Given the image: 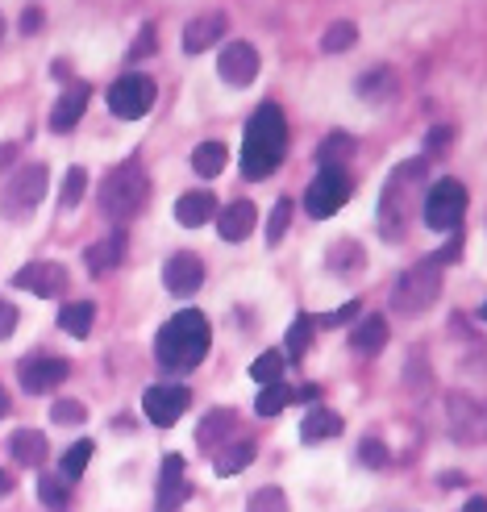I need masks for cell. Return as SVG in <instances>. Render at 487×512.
<instances>
[{"instance_id":"41","label":"cell","mask_w":487,"mask_h":512,"mask_svg":"<svg viewBox=\"0 0 487 512\" xmlns=\"http://www.w3.org/2000/svg\"><path fill=\"white\" fill-rule=\"evenodd\" d=\"M84 188H88V171L84 167H71L67 179H63V209H75L84 200Z\"/></svg>"},{"instance_id":"27","label":"cell","mask_w":487,"mask_h":512,"mask_svg":"<svg viewBox=\"0 0 487 512\" xmlns=\"http://www.w3.org/2000/svg\"><path fill=\"white\" fill-rule=\"evenodd\" d=\"M92 321H96V309H92V300H71L59 309V329L71 338H88L92 334Z\"/></svg>"},{"instance_id":"10","label":"cell","mask_w":487,"mask_h":512,"mask_svg":"<svg viewBox=\"0 0 487 512\" xmlns=\"http://www.w3.org/2000/svg\"><path fill=\"white\" fill-rule=\"evenodd\" d=\"M446 421H450L454 442H463V446L487 442V408L479 400H471L467 392H450L446 396Z\"/></svg>"},{"instance_id":"42","label":"cell","mask_w":487,"mask_h":512,"mask_svg":"<svg viewBox=\"0 0 487 512\" xmlns=\"http://www.w3.org/2000/svg\"><path fill=\"white\" fill-rule=\"evenodd\" d=\"M358 463L371 467V471L388 467V446H383L379 438H363V442H358Z\"/></svg>"},{"instance_id":"31","label":"cell","mask_w":487,"mask_h":512,"mask_svg":"<svg viewBox=\"0 0 487 512\" xmlns=\"http://www.w3.org/2000/svg\"><path fill=\"white\" fill-rule=\"evenodd\" d=\"M350 155H354V138H350V134H329V138L317 146V163H321V167H346Z\"/></svg>"},{"instance_id":"12","label":"cell","mask_w":487,"mask_h":512,"mask_svg":"<svg viewBox=\"0 0 487 512\" xmlns=\"http://www.w3.org/2000/svg\"><path fill=\"white\" fill-rule=\"evenodd\" d=\"M71 375V363L67 358H55V354H38V358H25V363L17 367V379L21 388L30 396H42V392H55L59 383Z\"/></svg>"},{"instance_id":"4","label":"cell","mask_w":487,"mask_h":512,"mask_svg":"<svg viewBox=\"0 0 487 512\" xmlns=\"http://www.w3.org/2000/svg\"><path fill=\"white\" fill-rule=\"evenodd\" d=\"M146 200H150V179L134 159L113 167L105 179H100V213H105L113 225L134 221L146 209Z\"/></svg>"},{"instance_id":"9","label":"cell","mask_w":487,"mask_h":512,"mask_svg":"<svg viewBox=\"0 0 487 512\" xmlns=\"http://www.w3.org/2000/svg\"><path fill=\"white\" fill-rule=\"evenodd\" d=\"M346 196H350V179H346V171H342V167H321V171L313 175L309 192H304V209H309V217L325 221V217H333V213L342 209Z\"/></svg>"},{"instance_id":"22","label":"cell","mask_w":487,"mask_h":512,"mask_svg":"<svg viewBox=\"0 0 487 512\" xmlns=\"http://www.w3.org/2000/svg\"><path fill=\"white\" fill-rule=\"evenodd\" d=\"M217 217V196L213 192H184L175 200V221L188 225V229H200L204 221Z\"/></svg>"},{"instance_id":"21","label":"cell","mask_w":487,"mask_h":512,"mask_svg":"<svg viewBox=\"0 0 487 512\" xmlns=\"http://www.w3.org/2000/svg\"><path fill=\"white\" fill-rule=\"evenodd\" d=\"M9 454H13L17 467H42L46 454H50V442H46V433H38V429H17L9 438Z\"/></svg>"},{"instance_id":"51","label":"cell","mask_w":487,"mask_h":512,"mask_svg":"<svg viewBox=\"0 0 487 512\" xmlns=\"http://www.w3.org/2000/svg\"><path fill=\"white\" fill-rule=\"evenodd\" d=\"M9 408H13V404H9V392H5V388H0V421H5V417H9Z\"/></svg>"},{"instance_id":"23","label":"cell","mask_w":487,"mask_h":512,"mask_svg":"<svg viewBox=\"0 0 487 512\" xmlns=\"http://www.w3.org/2000/svg\"><path fill=\"white\" fill-rule=\"evenodd\" d=\"M225 34V17L221 13H204L196 21H188V30H184V50L188 55H204L213 42H221Z\"/></svg>"},{"instance_id":"52","label":"cell","mask_w":487,"mask_h":512,"mask_svg":"<svg viewBox=\"0 0 487 512\" xmlns=\"http://www.w3.org/2000/svg\"><path fill=\"white\" fill-rule=\"evenodd\" d=\"M463 512H487V500H471Z\"/></svg>"},{"instance_id":"45","label":"cell","mask_w":487,"mask_h":512,"mask_svg":"<svg viewBox=\"0 0 487 512\" xmlns=\"http://www.w3.org/2000/svg\"><path fill=\"white\" fill-rule=\"evenodd\" d=\"M150 50H155V25H142V38L134 42L130 59H142V55H150Z\"/></svg>"},{"instance_id":"13","label":"cell","mask_w":487,"mask_h":512,"mask_svg":"<svg viewBox=\"0 0 487 512\" xmlns=\"http://www.w3.org/2000/svg\"><path fill=\"white\" fill-rule=\"evenodd\" d=\"M13 288L21 292H34L42 300H55L67 292V267L63 263H25L17 275H13Z\"/></svg>"},{"instance_id":"8","label":"cell","mask_w":487,"mask_h":512,"mask_svg":"<svg viewBox=\"0 0 487 512\" xmlns=\"http://www.w3.org/2000/svg\"><path fill=\"white\" fill-rule=\"evenodd\" d=\"M155 96H159L155 80L142 75V71H130L109 88V113L121 117V121H138V117H146L150 109H155Z\"/></svg>"},{"instance_id":"15","label":"cell","mask_w":487,"mask_h":512,"mask_svg":"<svg viewBox=\"0 0 487 512\" xmlns=\"http://www.w3.org/2000/svg\"><path fill=\"white\" fill-rule=\"evenodd\" d=\"M192 496V483L184 475V454H167L163 458V471H159V504L155 512H179V504H184Z\"/></svg>"},{"instance_id":"37","label":"cell","mask_w":487,"mask_h":512,"mask_svg":"<svg viewBox=\"0 0 487 512\" xmlns=\"http://www.w3.org/2000/svg\"><path fill=\"white\" fill-rule=\"evenodd\" d=\"M288 225H292V200L279 196L275 209H271V217H267V246H279V238L288 234Z\"/></svg>"},{"instance_id":"1","label":"cell","mask_w":487,"mask_h":512,"mask_svg":"<svg viewBox=\"0 0 487 512\" xmlns=\"http://www.w3.org/2000/svg\"><path fill=\"white\" fill-rule=\"evenodd\" d=\"M213 346V329H209V317L196 313V309H184L175 313L155 338V358L163 371H196L204 363V354Z\"/></svg>"},{"instance_id":"50","label":"cell","mask_w":487,"mask_h":512,"mask_svg":"<svg viewBox=\"0 0 487 512\" xmlns=\"http://www.w3.org/2000/svg\"><path fill=\"white\" fill-rule=\"evenodd\" d=\"M9 492H13V475L0 471V496H9Z\"/></svg>"},{"instance_id":"5","label":"cell","mask_w":487,"mask_h":512,"mask_svg":"<svg viewBox=\"0 0 487 512\" xmlns=\"http://www.w3.org/2000/svg\"><path fill=\"white\" fill-rule=\"evenodd\" d=\"M442 296V263L438 259H421L417 267H408L396 288H392V309L404 317H421L429 313Z\"/></svg>"},{"instance_id":"18","label":"cell","mask_w":487,"mask_h":512,"mask_svg":"<svg viewBox=\"0 0 487 512\" xmlns=\"http://www.w3.org/2000/svg\"><path fill=\"white\" fill-rule=\"evenodd\" d=\"M254 221H259V209H254L250 200H234L217 213V234L225 242H246L254 234Z\"/></svg>"},{"instance_id":"3","label":"cell","mask_w":487,"mask_h":512,"mask_svg":"<svg viewBox=\"0 0 487 512\" xmlns=\"http://www.w3.org/2000/svg\"><path fill=\"white\" fill-rule=\"evenodd\" d=\"M429 175V159H408L400 163L379 196V234L388 242H400L408 234V221H413V196Z\"/></svg>"},{"instance_id":"2","label":"cell","mask_w":487,"mask_h":512,"mask_svg":"<svg viewBox=\"0 0 487 512\" xmlns=\"http://www.w3.org/2000/svg\"><path fill=\"white\" fill-rule=\"evenodd\" d=\"M288 155V121L279 105H259L254 117L246 121L242 138V175L246 179H267Z\"/></svg>"},{"instance_id":"6","label":"cell","mask_w":487,"mask_h":512,"mask_svg":"<svg viewBox=\"0 0 487 512\" xmlns=\"http://www.w3.org/2000/svg\"><path fill=\"white\" fill-rule=\"evenodd\" d=\"M46 184H50L46 163H25V167H17L9 184L0 188V217H5V221L34 217L38 204L46 200Z\"/></svg>"},{"instance_id":"40","label":"cell","mask_w":487,"mask_h":512,"mask_svg":"<svg viewBox=\"0 0 487 512\" xmlns=\"http://www.w3.org/2000/svg\"><path fill=\"white\" fill-rule=\"evenodd\" d=\"M50 421H55V425H84L88 408L80 400H55V404H50Z\"/></svg>"},{"instance_id":"16","label":"cell","mask_w":487,"mask_h":512,"mask_svg":"<svg viewBox=\"0 0 487 512\" xmlns=\"http://www.w3.org/2000/svg\"><path fill=\"white\" fill-rule=\"evenodd\" d=\"M163 284H167L171 296H192V292H200V284H204V263H200V254H192V250L171 254L167 267H163Z\"/></svg>"},{"instance_id":"47","label":"cell","mask_w":487,"mask_h":512,"mask_svg":"<svg viewBox=\"0 0 487 512\" xmlns=\"http://www.w3.org/2000/svg\"><path fill=\"white\" fill-rule=\"evenodd\" d=\"M34 30H42V9H25L21 13V34H34Z\"/></svg>"},{"instance_id":"33","label":"cell","mask_w":487,"mask_h":512,"mask_svg":"<svg viewBox=\"0 0 487 512\" xmlns=\"http://www.w3.org/2000/svg\"><path fill=\"white\" fill-rule=\"evenodd\" d=\"M313 329H317V321H313V317H304V313H300V317L292 321V329H288V350H284V354L292 358V363H300V358H304V354H309V342H313Z\"/></svg>"},{"instance_id":"30","label":"cell","mask_w":487,"mask_h":512,"mask_svg":"<svg viewBox=\"0 0 487 512\" xmlns=\"http://www.w3.org/2000/svg\"><path fill=\"white\" fill-rule=\"evenodd\" d=\"M288 404H292V388L284 379H275V383H263L259 400H254V413H259V417H279Z\"/></svg>"},{"instance_id":"25","label":"cell","mask_w":487,"mask_h":512,"mask_svg":"<svg viewBox=\"0 0 487 512\" xmlns=\"http://www.w3.org/2000/svg\"><path fill=\"white\" fill-rule=\"evenodd\" d=\"M350 346H354L358 354H379L383 346H388V321H383L379 313L363 317V321L354 325V334H350Z\"/></svg>"},{"instance_id":"28","label":"cell","mask_w":487,"mask_h":512,"mask_svg":"<svg viewBox=\"0 0 487 512\" xmlns=\"http://www.w3.org/2000/svg\"><path fill=\"white\" fill-rule=\"evenodd\" d=\"M250 463H254V442H250V438H238V442H229V446L217 450V475H221V479L246 471Z\"/></svg>"},{"instance_id":"35","label":"cell","mask_w":487,"mask_h":512,"mask_svg":"<svg viewBox=\"0 0 487 512\" xmlns=\"http://www.w3.org/2000/svg\"><path fill=\"white\" fill-rule=\"evenodd\" d=\"M38 500H42L50 512H63L67 500H71L67 479H63V475H42V479H38Z\"/></svg>"},{"instance_id":"43","label":"cell","mask_w":487,"mask_h":512,"mask_svg":"<svg viewBox=\"0 0 487 512\" xmlns=\"http://www.w3.org/2000/svg\"><path fill=\"white\" fill-rule=\"evenodd\" d=\"M450 142H454V134L446 130V125H433L429 138H425V150L429 155H442V150H450Z\"/></svg>"},{"instance_id":"17","label":"cell","mask_w":487,"mask_h":512,"mask_svg":"<svg viewBox=\"0 0 487 512\" xmlns=\"http://www.w3.org/2000/svg\"><path fill=\"white\" fill-rule=\"evenodd\" d=\"M238 433V413L234 408H213V413H204L200 425H196V446L204 454H217L225 442H234Z\"/></svg>"},{"instance_id":"38","label":"cell","mask_w":487,"mask_h":512,"mask_svg":"<svg viewBox=\"0 0 487 512\" xmlns=\"http://www.w3.org/2000/svg\"><path fill=\"white\" fill-rule=\"evenodd\" d=\"M88 463H92V442L84 438V442H75V446L63 454V479H67V483H71V479H80Z\"/></svg>"},{"instance_id":"46","label":"cell","mask_w":487,"mask_h":512,"mask_svg":"<svg viewBox=\"0 0 487 512\" xmlns=\"http://www.w3.org/2000/svg\"><path fill=\"white\" fill-rule=\"evenodd\" d=\"M354 313H358V300H346V304H342V309H338V313H329V317H321L317 325H346V321H350Z\"/></svg>"},{"instance_id":"29","label":"cell","mask_w":487,"mask_h":512,"mask_svg":"<svg viewBox=\"0 0 487 512\" xmlns=\"http://www.w3.org/2000/svg\"><path fill=\"white\" fill-rule=\"evenodd\" d=\"M225 163H229V150L221 142H200L192 150V171L204 175V179H217L225 171Z\"/></svg>"},{"instance_id":"48","label":"cell","mask_w":487,"mask_h":512,"mask_svg":"<svg viewBox=\"0 0 487 512\" xmlns=\"http://www.w3.org/2000/svg\"><path fill=\"white\" fill-rule=\"evenodd\" d=\"M321 396V388H313V383H309V388H300V392H292V400H304V404H313Z\"/></svg>"},{"instance_id":"54","label":"cell","mask_w":487,"mask_h":512,"mask_svg":"<svg viewBox=\"0 0 487 512\" xmlns=\"http://www.w3.org/2000/svg\"><path fill=\"white\" fill-rule=\"evenodd\" d=\"M0 38H5V17H0Z\"/></svg>"},{"instance_id":"39","label":"cell","mask_w":487,"mask_h":512,"mask_svg":"<svg viewBox=\"0 0 487 512\" xmlns=\"http://www.w3.org/2000/svg\"><path fill=\"white\" fill-rule=\"evenodd\" d=\"M246 512H288V496H284V488H259L250 496Z\"/></svg>"},{"instance_id":"24","label":"cell","mask_w":487,"mask_h":512,"mask_svg":"<svg viewBox=\"0 0 487 512\" xmlns=\"http://www.w3.org/2000/svg\"><path fill=\"white\" fill-rule=\"evenodd\" d=\"M325 267H329L333 275H358V271L367 267V250L358 246L354 238H342V242H333V246H329Z\"/></svg>"},{"instance_id":"34","label":"cell","mask_w":487,"mask_h":512,"mask_svg":"<svg viewBox=\"0 0 487 512\" xmlns=\"http://www.w3.org/2000/svg\"><path fill=\"white\" fill-rule=\"evenodd\" d=\"M354 42H358V25L354 21H333L325 30V38H321V50L325 55H342V50H350Z\"/></svg>"},{"instance_id":"7","label":"cell","mask_w":487,"mask_h":512,"mask_svg":"<svg viewBox=\"0 0 487 512\" xmlns=\"http://www.w3.org/2000/svg\"><path fill=\"white\" fill-rule=\"evenodd\" d=\"M467 217V188L458 179H438L425 192V225L438 229V234H454Z\"/></svg>"},{"instance_id":"36","label":"cell","mask_w":487,"mask_h":512,"mask_svg":"<svg viewBox=\"0 0 487 512\" xmlns=\"http://www.w3.org/2000/svg\"><path fill=\"white\" fill-rule=\"evenodd\" d=\"M284 363H288V354H284V350H263L259 358H254L250 375L259 379V383H275V379H284Z\"/></svg>"},{"instance_id":"20","label":"cell","mask_w":487,"mask_h":512,"mask_svg":"<svg viewBox=\"0 0 487 512\" xmlns=\"http://www.w3.org/2000/svg\"><path fill=\"white\" fill-rule=\"evenodd\" d=\"M88 96H92L88 84H71V88L55 100V113H50V130H55V134L75 130V125H80V117H84V109H88Z\"/></svg>"},{"instance_id":"14","label":"cell","mask_w":487,"mask_h":512,"mask_svg":"<svg viewBox=\"0 0 487 512\" xmlns=\"http://www.w3.org/2000/svg\"><path fill=\"white\" fill-rule=\"evenodd\" d=\"M259 50H254L250 42H229L221 46V59H217V71H221V80L225 84H234V88H246L259 80Z\"/></svg>"},{"instance_id":"44","label":"cell","mask_w":487,"mask_h":512,"mask_svg":"<svg viewBox=\"0 0 487 512\" xmlns=\"http://www.w3.org/2000/svg\"><path fill=\"white\" fill-rule=\"evenodd\" d=\"M13 329H17V309L9 300H0V342L13 338Z\"/></svg>"},{"instance_id":"49","label":"cell","mask_w":487,"mask_h":512,"mask_svg":"<svg viewBox=\"0 0 487 512\" xmlns=\"http://www.w3.org/2000/svg\"><path fill=\"white\" fill-rule=\"evenodd\" d=\"M13 159H17V146H0V171H5Z\"/></svg>"},{"instance_id":"53","label":"cell","mask_w":487,"mask_h":512,"mask_svg":"<svg viewBox=\"0 0 487 512\" xmlns=\"http://www.w3.org/2000/svg\"><path fill=\"white\" fill-rule=\"evenodd\" d=\"M479 321H483V325H487V304H483V309H479Z\"/></svg>"},{"instance_id":"19","label":"cell","mask_w":487,"mask_h":512,"mask_svg":"<svg viewBox=\"0 0 487 512\" xmlns=\"http://www.w3.org/2000/svg\"><path fill=\"white\" fill-rule=\"evenodd\" d=\"M125 246H130V238H125V229H113V234H105L100 242H92V246L84 250L88 271H92V275H105V271L121 267V263H125Z\"/></svg>"},{"instance_id":"26","label":"cell","mask_w":487,"mask_h":512,"mask_svg":"<svg viewBox=\"0 0 487 512\" xmlns=\"http://www.w3.org/2000/svg\"><path fill=\"white\" fill-rule=\"evenodd\" d=\"M338 433H342V417L329 413V408H309V417H304V425H300V438L309 446L338 438Z\"/></svg>"},{"instance_id":"32","label":"cell","mask_w":487,"mask_h":512,"mask_svg":"<svg viewBox=\"0 0 487 512\" xmlns=\"http://www.w3.org/2000/svg\"><path fill=\"white\" fill-rule=\"evenodd\" d=\"M392 92H396V75L388 67H375V71H367L363 80H358V96L363 100H388Z\"/></svg>"},{"instance_id":"11","label":"cell","mask_w":487,"mask_h":512,"mask_svg":"<svg viewBox=\"0 0 487 512\" xmlns=\"http://www.w3.org/2000/svg\"><path fill=\"white\" fill-rule=\"evenodd\" d=\"M188 404H192V392H188V388H179V383H155V388H146V396H142L146 417L155 421L159 429L175 425L179 417L188 413Z\"/></svg>"}]
</instances>
